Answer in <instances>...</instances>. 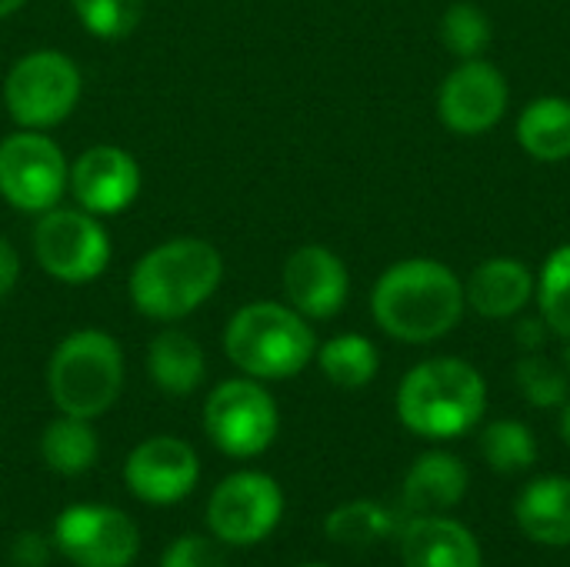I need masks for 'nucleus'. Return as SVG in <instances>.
Instances as JSON below:
<instances>
[{
  "mask_svg": "<svg viewBox=\"0 0 570 567\" xmlns=\"http://www.w3.org/2000/svg\"><path fill=\"white\" fill-rule=\"evenodd\" d=\"M468 311L464 281L434 257H404L391 264L371 291L374 324L404 344L448 338Z\"/></svg>",
  "mask_w": 570,
  "mask_h": 567,
  "instance_id": "obj_1",
  "label": "nucleus"
},
{
  "mask_svg": "<svg viewBox=\"0 0 570 567\" xmlns=\"http://www.w3.org/2000/svg\"><path fill=\"white\" fill-rule=\"evenodd\" d=\"M224 281V257L204 237H170L154 244L127 277L130 307L157 324H177L200 311Z\"/></svg>",
  "mask_w": 570,
  "mask_h": 567,
  "instance_id": "obj_2",
  "label": "nucleus"
},
{
  "mask_svg": "<svg viewBox=\"0 0 570 567\" xmlns=\"http://www.w3.org/2000/svg\"><path fill=\"white\" fill-rule=\"evenodd\" d=\"M488 411L484 374L461 358L414 364L397 388L401 424L428 441H451L471 431Z\"/></svg>",
  "mask_w": 570,
  "mask_h": 567,
  "instance_id": "obj_3",
  "label": "nucleus"
},
{
  "mask_svg": "<svg viewBox=\"0 0 570 567\" xmlns=\"http://www.w3.org/2000/svg\"><path fill=\"white\" fill-rule=\"evenodd\" d=\"M227 361L257 381L297 378L317 354V334L287 301H250L224 328Z\"/></svg>",
  "mask_w": 570,
  "mask_h": 567,
  "instance_id": "obj_4",
  "label": "nucleus"
},
{
  "mask_svg": "<svg viewBox=\"0 0 570 567\" xmlns=\"http://www.w3.org/2000/svg\"><path fill=\"white\" fill-rule=\"evenodd\" d=\"M124 348L100 328L70 331L47 361V394L60 414L94 421L107 414L124 391Z\"/></svg>",
  "mask_w": 570,
  "mask_h": 567,
  "instance_id": "obj_5",
  "label": "nucleus"
},
{
  "mask_svg": "<svg viewBox=\"0 0 570 567\" xmlns=\"http://www.w3.org/2000/svg\"><path fill=\"white\" fill-rule=\"evenodd\" d=\"M83 74L63 50L40 47L17 57L3 77V107L23 130H53L80 104Z\"/></svg>",
  "mask_w": 570,
  "mask_h": 567,
  "instance_id": "obj_6",
  "label": "nucleus"
},
{
  "mask_svg": "<svg viewBox=\"0 0 570 567\" xmlns=\"http://www.w3.org/2000/svg\"><path fill=\"white\" fill-rule=\"evenodd\" d=\"M33 261L40 271L60 284H90L97 281L114 254L110 231L104 217L83 211V207H50L37 214L30 231Z\"/></svg>",
  "mask_w": 570,
  "mask_h": 567,
  "instance_id": "obj_7",
  "label": "nucleus"
},
{
  "mask_svg": "<svg viewBox=\"0 0 570 567\" xmlns=\"http://www.w3.org/2000/svg\"><path fill=\"white\" fill-rule=\"evenodd\" d=\"M204 434L210 444L237 461L264 454L277 431L281 411L274 394L257 378H227L204 401Z\"/></svg>",
  "mask_w": 570,
  "mask_h": 567,
  "instance_id": "obj_8",
  "label": "nucleus"
},
{
  "mask_svg": "<svg viewBox=\"0 0 570 567\" xmlns=\"http://www.w3.org/2000/svg\"><path fill=\"white\" fill-rule=\"evenodd\" d=\"M70 160L47 130H23L0 137V201L20 214H43L67 197Z\"/></svg>",
  "mask_w": 570,
  "mask_h": 567,
  "instance_id": "obj_9",
  "label": "nucleus"
},
{
  "mask_svg": "<svg viewBox=\"0 0 570 567\" xmlns=\"http://www.w3.org/2000/svg\"><path fill=\"white\" fill-rule=\"evenodd\" d=\"M284 518V491L264 471L227 475L207 501V528L220 545L247 548L274 535Z\"/></svg>",
  "mask_w": 570,
  "mask_h": 567,
  "instance_id": "obj_10",
  "label": "nucleus"
},
{
  "mask_svg": "<svg viewBox=\"0 0 570 567\" xmlns=\"http://www.w3.org/2000/svg\"><path fill=\"white\" fill-rule=\"evenodd\" d=\"M53 548L73 567H130L140 555V531L120 508L70 505L53 521Z\"/></svg>",
  "mask_w": 570,
  "mask_h": 567,
  "instance_id": "obj_11",
  "label": "nucleus"
},
{
  "mask_svg": "<svg viewBox=\"0 0 570 567\" xmlns=\"http://www.w3.org/2000/svg\"><path fill=\"white\" fill-rule=\"evenodd\" d=\"M508 77L484 57L461 60L438 90V117L461 137H478L498 127L508 114Z\"/></svg>",
  "mask_w": 570,
  "mask_h": 567,
  "instance_id": "obj_12",
  "label": "nucleus"
},
{
  "mask_svg": "<svg viewBox=\"0 0 570 567\" xmlns=\"http://www.w3.org/2000/svg\"><path fill=\"white\" fill-rule=\"evenodd\" d=\"M200 481V458L197 451L174 434H154L140 441L124 461V485L127 491L154 508L180 505Z\"/></svg>",
  "mask_w": 570,
  "mask_h": 567,
  "instance_id": "obj_13",
  "label": "nucleus"
},
{
  "mask_svg": "<svg viewBox=\"0 0 570 567\" xmlns=\"http://www.w3.org/2000/svg\"><path fill=\"white\" fill-rule=\"evenodd\" d=\"M140 180V164L130 150L117 144H94L70 160L67 194L77 207L97 217H114L137 201Z\"/></svg>",
  "mask_w": 570,
  "mask_h": 567,
  "instance_id": "obj_14",
  "label": "nucleus"
},
{
  "mask_svg": "<svg viewBox=\"0 0 570 567\" xmlns=\"http://www.w3.org/2000/svg\"><path fill=\"white\" fill-rule=\"evenodd\" d=\"M284 301L307 321H331L351 297L347 264L324 244H301L281 271Z\"/></svg>",
  "mask_w": 570,
  "mask_h": 567,
  "instance_id": "obj_15",
  "label": "nucleus"
},
{
  "mask_svg": "<svg viewBox=\"0 0 570 567\" xmlns=\"http://www.w3.org/2000/svg\"><path fill=\"white\" fill-rule=\"evenodd\" d=\"M464 297L481 317L511 321L534 301V271L518 257H488L471 271Z\"/></svg>",
  "mask_w": 570,
  "mask_h": 567,
  "instance_id": "obj_16",
  "label": "nucleus"
},
{
  "mask_svg": "<svg viewBox=\"0 0 570 567\" xmlns=\"http://www.w3.org/2000/svg\"><path fill=\"white\" fill-rule=\"evenodd\" d=\"M404 567H484L478 538L441 515H417L401 535Z\"/></svg>",
  "mask_w": 570,
  "mask_h": 567,
  "instance_id": "obj_17",
  "label": "nucleus"
},
{
  "mask_svg": "<svg viewBox=\"0 0 570 567\" xmlns=\"http://www.w3.org/2000/svg\"><path fill=\"white\" fill-rule=\"evenodd\" d=\"M147 378L170 398L194 394L207 378V354L197 338L180 328H164L147 344Z\"/></svg>",
  "mask_w": 570,
  "mask_h": 567,
  "instance_id": "obj_18",
  "label": "nucleus"
},
{
  "mask_svg": "<svg viewBox=\"0 0 570 567\" xmlns=\"http://www.w3.org/2000/svg\"><path fill=\"white\" fill-rule=\"evenodd\" d=\"M468 468L451 451H428L421 454L407 478H404V505L417 515H441L448 508H458L468 495Z\"/></svg>",
  "mask_w": 570,
  "mask_h": 567,
  "instance_id": "obj_19",
  "label": "nucleus"
},
{
  "mask_svg": "<svg viewBox=\"0 0 570 567\" xmlns=\"http://www.w3.org/2000/svg\"><path fill=\"white\" fill-rule=\"evenodd\" d=\"M514 518L521 531L551 548L570 545V478L548 475L534 478L514 501Z\"/></svg>",
  "mask_w": 570,
  "mask_h": 567,
  "instance_id": "obj_20",
  "label": "nucleus"
},
{
  "mask_svg": "<svg viewBox=\"0 0 570 567\" xmlns=\"http://www.w3.org/2000/svg\"><path fill=\"white\" fill-rule=\"evenodd\" d=\"M518 144L531 160L561 164L570 157V100L548 94L531 100L518 117Z\"/></svg>",
  "mask_w": 570,
  "mask_h": 567,
  "instance_id": "obj_21",
  "label": "nucleus"
},
{
  "mask_svg": "<svg viewBox=\"0 0 570 567\" xmlns=\"http://www.w3.org/2000/svg\"><path fill=\"white\" fill-rule=\"evenodd\" d=\"M97 454H100L97 431L83 418L60 414L40 434V458H43V465L50 471L63 475V478L87 475L97 465Z\"/></svg>",
  "mask_w": 570,
  "mask_h": 567,
  "instance_id": "obj_22",
  "label": "nucleus"
},
{
  "mask_svg": "<svg viewBox=\"0 0 570 567\" xmlns=\"http://www.w3.org/2000/svg\"><path fill=\"white\" fill-rule=\"evenodd\" d=\"M321 374L334 384V388H344V391H361L367 388L377 371H381V354H377V344L364 334H334L331 341L317 344V354H314Z\"/></svg>",
  "mask_w": 570,
  "mask_h": 567,
  "instance_id": "obj_23",
  "label": "nucleus"
},
{
  "mask_svg": "<svg viewBox=\"0 0 570 567\" xmlns=\"http://www.w3.org/2000/svg\"><path fill=\"white\" fill-rule=\"evenodd\" d=\"M394 528V518L384 505L377 501H367V498H357V501H347L341 508H334L324 521V535L327 541L341 545V548H351V551H361V548H371L377 541H384Z\"/></svg>",
  "mask_w": 570,
  "mask_h": 567,
  "instance_id": "obj_24",
  "label": "nucleus"
},
{
  "mask_svg": "<svg viewBox=\"0 0 570 567\" xmlns=\"http://www.w3.org/2000/svg\"><path fill=\"white\" fill-rule=\"evenodd\" d=\"M534 301L541 311V321L558 338H570V244H558L541 271L534 274Z\"/></svg>",
  "mask_w": 570,
  "mask_h": 567,
  "instance_id": "obj_25",
  "label": "nucleus"
},
{
  "mask_svg": "<svg viewBox=\"0 0 570 567\" xmlns=\"http://www.w3.org/2000/svg\"><path fill=\"white\" fill-rule=\"evenodd\" d=\"M481 454L498 475H518L538 465V438L514 418L491 421L481 434Z\"/></svg>",
  "mask_w": 570,
  "mask_h": 567,
  "instance_id": "obj_26",
  "label": "nucleus"
},
{
  "mask_svg": "<svg viewBox=\"0 0 570 567\" xmlns=\"http://www.w3.org/2000/svg\"><path fill=\"white\" fill-rule=\"evenodd\" d=\"M441 40L444 47L458 57V60H471V57H484V50L494 40V27L491 17L471 3V0H458L444 10L441 17Z\"/></svg>",
  "mask_w": 570,
  "mask_h": 567,
  "instance_id": "obj_27",
  "label": "nucleus"
},
{
  "mask_svg": "<svg viewBox=\"0 0 570 567\" xmlns=\"http://www.w3.org/2000/svg\"><path fill=\"white\" fill-rule=\"evenodd\" d=\"M518 388L534 408H564L570 401V374L564 364L528 351L514 368Z\"/></svg>",
  "mask_w": 570,
  "mask_h": 567,
  "instance_id": "obj_28",
  "label": "nucleus"
},
{
  "mask_svg": "<svg viewBox=\"0 0 570 567\" xmlns=\"http://www.w3.org/2000/svg\"><path fill=\"white\" fill-rule=\"evenodd\" d=\"M80 27L97 40H124L144 17V0H70Z\"/></svg>",
  "mask_w": 570,
  "mask_h": 567,
  "instance_id": "obj_29",
  "label": "nucleus"
},
{
  "mask_svg": "<svg viewBox=\"0 0 570 567\" xmlns=\"http://www.w3.org/2000/svg\"><path fill=\"white\" fill-rule=\"evenodd\" d=\"M160 567H227L217 541L204 535H180L160 555Z\"/></svg>",
  "mask_w": 570,
  "mask_h": 567,
  "instance_id": "obj_30",
  "label": "nucleus"
},
{
  "mask_svg": "<svg viewBox=\"0 0 570 567\" xmlns=\"http://www.w3.org/2000/svg\"><path fill=\"white\" fill-rule=\"evenodd\" d=\"M13 567H47L50 565V541L37 531H23L10 545Z\"/></svg>",
  "mask_w": 570,
  "mask_h": 567,
  "instance_id": "obj_31",
  "label": "nucleus"
},
{
  "mask_svg": "<svg viewBox=\"0 0 570 567\" xmlns=\"http://www.w3.org/2000/svg\"><path fill=\"white\" fill-rule=\"evenodd\" d=\"M20 271H23V261H20V251L10 237L0 234V304L17 291L20 284Z\"/></svg>",
  "mask_w": 570,
  "mask_h": 567,
  "instance_id": "obj_32",
  "label": "nucleus"
},
{
  "mask_svg": "<svg viewBox=\"0 0 570 567\" xmlns=\"http://www.w3.org/2000/svg\"><path fill=\"white\" fill-rule=\"evenodd\" d=\"M544 334H548V324L538 317V321H521L518 324V341H521V348H528V351H538L541 348V341H544Z\"/></svg>",
  "mask_w": 570,
  "mask_h": 567,
  "instance_id": "obj_33",
  "label": "nucleus"
},
{
  "mask_svg": "<svg viewBox=\"0 0 570 567\" xmlns=\"http://www.w3.org/2000/svg\"><path fill=\"white\" fill-rule=\"evenodd\" d=\"M23 3H27V0H0V20H3V17H10V13H17Z\"/></svg>",
  "mask_w": 570,
  "mask_h": 567,
  "instance_id": "obj_34",
  "label": "nucleus"
},
{
  "mask_svg": "<svg viewBox=\"0 0 570 567\" xmlns=\"http://www.w3.org/2000/svg\"><path fill=\"white\" fill-rule=\"evenodd\" d=\"M561 438L568 441L570 448V401L564 404V411H561Z\"/></svg>",
  "mask_w": 570,
  "mask_h": 567,
  "instance_id": "obj_35",
  "label": "nucleus"
},
{
  "mask_svg": "<svg viewBox=\"0 0 570 567\" xmlns=\"http://www.w3.org/2000/svg\"><path fill=\"white\" fill-rule=\"evenodd\" d=\"M564 368H568V374H570V338H568V348H564Z\"/></svg>",
  "mask_w": 570,
  "mask_h": 567,
  "instance_id": "obj_36",
  "label": "nucleus"
},
{
  "mask_svg": "<svg viewBox=\"0 0 570 567\" xmlns=\"http://www.w3.org/2000/svg\"><path fill=\"white\" fill-rule=\"evenodd\" d=\"M301 567H327V565H301Z\"/></svg>",
  "mask_w": 570,
  "mask_h": 567,
  "instance_id": "obj_37",
  "label": "nucleus"
}]
</instances>
